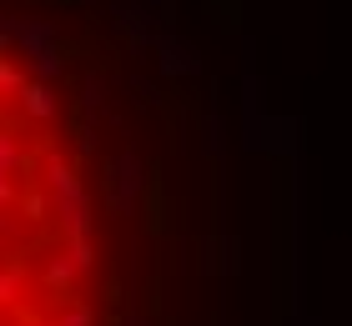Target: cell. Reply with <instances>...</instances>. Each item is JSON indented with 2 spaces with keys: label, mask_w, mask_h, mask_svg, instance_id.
<instances>
[{
  "label": "cell",
  "mask_w": 352,
  "mask_h": 326,
  "mask_svg": "<svg viewBox=\"0 0 352 326\" xmlns=\"http://www.w3.org/2000/svg\"><path fill=\"white\" fill-rule=\"evenodd\" d=\"M121 326H151V316H146V312H126V321H121Z\"/></svg>",
  "instance_id": "d6986e66"
},
{
  "label": "cell",
  "mask_w": 352,
  "mask_h": 326,
  "mask_svg": "<svg viewBox=\"0 0 352 326\" xmlns=\"http://www.w3.org/2000/svg\"><path fill=\"white\" fill-rule=\"evenodd\" d=\"M106 91H111V80L101 75V71H91L86 80H81V95H76V101H81V121H96L106 110Z\"/></svg>",
  "instance_id": "7c38bea8"
},
{
  "label": "cell",
  "mask_w": 352,
  "mask_h": 326,
  "mask_svg": "<svg viewBox=\"0 0 352 326\" xmlns=\"http://www.w3.org/2000/svg\"><path fill=\"white\" fill-rule=\"evenodd\" d=\"M21 291H25V261L15 251L6 261V271H0V306H6V312H21Z\"/></svg>",
  "instance_id": "8fae6325"
},
{
  "label": "cell",
  "mask_w": 352,
  "mask_h": 326,
  "mask_svg": "<svg viewBox=\"0 0 352 326\" xmlns=\"http://www.w3.org/2000/svg\"><path fill=\"white\" fill-rule=\"evenodd\" d=\"M201 151H206V161H221V151H227V121H221V110L201 116Z\"/></svg>",
  "instance_id": "5bb4252c"
},
{
  "label": "cell",
  "mask_w": 352,
  "mask_h": 326,
  "mask_svg": "<svg viewBox=\"0 0 352 326\" xmlns=\"http://www.w3.org/2000/svg\"><path fill=\"white\" fill-rule=\"evenodd\" d=\"M131 91H136V101L162 106V91H156V80H141V75H131Z\"/></svg>",
  "instance_id": "e0dca14e"
},
{
  "label": "cell",
  "mask_w": 352,
  "mask_h": 326,
  "mask_svg": "<svg viewBox=\"0 0 352 326\" xmlns=\"http://www.w3.org/2000/svg\"><path fill=\"white\" fill-rule=\"evenodd\" d=\"M21 176H36V161L25 156L21 130H15V126H0V181H21Z\"/></svg>",
  "instance_id": "52a82bcc"
},
{
  "label": "cell",
  "mask_w": 352,
  "mask_h": 326,
  "mask_svg": "<svg viewBox=\"0 0 352 326\" xmlns=\"http://www.w3.org/2000/svg\"><path fill=\"white\" fill-rule=\"evenodd\" d=\"M262 130H267V86L257 75V40L242 36V145L262 151Z\"/></svg>",
  "instance_id": "277c9868"
},
{
  "label": "cell",
  "mask_w": 352,
  "mask_h": 326,
  "mask_svg": "<svg viewBox=\"0 0 352 326\" xmlns=\"http://www.w3.org/2000/svg\"><path fill=\"white\" fill-rule=\"evenodd\" d=\"M21 221H25V226H45V221H56V201H51V191H45L41 181H25Z\"/></svg>",
  "instance_id": "30bf717a"
},
{
  "label": "cell",
  "mask_w": 352,
  "mask_h": 326,
  "mask_svg": "<svg viewBox=\"0 0 352 326\" xmlns=\"http://www.w3.org/2000/svg\"><path fill=\"white\" fill-rule=\"evenodd\" d=\"M36 181L51 191V201H56V236H60V241H91L96 206H91V191H86V181H81V171L60 156V145H41V156H36Z\"/></svg>",
  "instance_id": "7a4b0ae2"
},
{
  "label": "cell",
  "mask_w": 352,
  "mask_h": 326,
  "mask_svg": "<svg viewBox=\"0 0 352 326\" xmlns=\"http://www.w3.org/2000/svg\"><path fill=\"white\" fill-rule=\"evenodd\" d=\"M56 246H60V251H66V256L76 261V271H81V276L96 266V251H91V241H60V236H56Z\"/></svg>",
  "instance_id": "2e32d148"
},
{
  "label": "cell",
  "mask_w": 352,
  "mask_h": 326,
  "mask_svg": "<svg viewBox=\"0 0 352 326\" xmlns=\"http://www.w3.org/2000/svg\"><path fill=\"white\" fill-rule=\"evenodd\" d=\"M25 86H30V71L15 56H0V95H6V101H21Z\"/></svg>",
  "instance_id": "4fadbf2b"
},
{
  "label": "cell",
  "mask_w": 352,
  "mask_h": 326,
  "mask_svg": "<svg viewBox=\"0 0 352 326\" xmlns=\"http://www.w3.org/2000/svg\"><path fill=\"white\" fill-rule=\"evenodd\" d=\"M81 5H106L111 10V5H121V0H81Z\"/></svg>",
  "instance_id": "ffe728a7"
},
{
  "label": "cell",
  "mask_w": 352,
  "mask_h": 326,
  "mask_svg": "<svg viewBox=\"0 0 352 326\" xmlns=\"http://www.w3.org/2000/svg\"><path fill=\"white\" fill-rule=\"evenodd\" d=\"M15 106H21V121L25 126H51L60 116V95H56V86H45V80H30L25 95Z\"/></svg>",
  "instance_id": "8992f818"
},
{
  "label": "cell",
  "mask_w": 352,
  "mask_h": 326,
  "mask_svg": "<svg viewBox=\"0 0 352 326\" xmlns=\"http://www.w3.org/2000/svg\"><path fill=\"white\" fill-rule=\"evenodd\" d=\"M201 51H197V45H191L186 36H176V30H171V36L162 40V45H156V71H162L166 80H186V75H201Z\"/></svg>",
  "instance_id": "5b68a950"
},
{
  "label": "cell",
  "mask_w": 352,
  "mask_h": 326,
  "mask_svg": "<svg viewBox=\"0 0 352 326\" xmlns=\"http://www.w3.org/2000/svg\"><path fill=\"white\" fill-rule=\"evenodd\" d=\"M217 251H221V266H227V271L242 266V256H236V251H242V246H236V236H221V241H217Z\"/></svg>",
  "instance_id": "ac0fdd59"
},
{
  "label": "cell",
  "mask_w": 352,
  "mask_h": 326,
  "mask_svg": "<svg viewBox=\"0 0 352 326\" xmlns=\"http://www.w3.org/2000/svg\"><path fill=\"white\" fill-rule=\"evenodd\" d=\"M171 5H176V0H171Z\"/></svg>",
  "instance_id": "603a6c76"
},
{
  "label": "cell",
  "mask_w": 352,
  "mask_h": 326,
  "mask_svg": "<svg viewBox=\"0 0 352 326\" xmlns=\"http://www.w3.org/2000/svg\"><path fill=\"white\" fill-rule=\"evenodd\" d=\"M101 186H106V211H116V216L136 211L141 186H146V156H141L136 145H121L116 156H106V166H101Z\"/></svg>",
  "instance_id": "3957f363"
},
{
  "label": "cell",
  "mask_w": 352,
  "mask_h": 326,
  "mask_svg": "<svg viewBox=\"0 0 352 326\" xmlns=\"http://www.w3.org/2000/svg\"><path fill=\"white\" fill-rule=\"evenodd\" d=\"M51 326H96V312H91V306L86 301H56L51 306Z\"/></svg>",
  "instance_id": "9a60e30c"
},
{
  "label": "cell",
  "mask_w": 352,
  "mask_h": 326,
  "mask_svg": "<svg viewBox=\"0 0 352 326\" xmlns=\"http://www.w3.org/2000/svg\"><path fill=\"white\" fill-rule=\"evenodd\" d=\"M76 261L60 251V246H51V256H45V266H41V286L51 291L56 301H71V286H76Z\"/></svg>",
  "instance_id": "ba28073f"
},
{
  "label": "cell",
  "mask_w": 352,
  "mask_h": 326,
  "mask_svg": "<svg viewBox=\"0 0 352 326\" xmlns=\"http://www.w3.org/2000/svg\"><path fill=\"white\" fill-rule=\"evenodd\" d=\"M10 326H51V321H15V316H10Z\"/></svg>",
  "instance_id": "44dd1931"
},
{
  "label": "cell",
  "mask_w": 352,
  "mask_h": 326,
  "mask_svg": "<svg viewBox=\"0 0 352 326\" xmlns=\"http://www.w3.org/2000/svg\"><path fill=\"white\" fill-rule=\"evenodd\" d=\"M0 45H6V56H15L30 71V80L56 86V80L66 75V36H60V25L45 21V15L6 10L0 15Z\"/></svg>",
  "instance_id": "6da1fadb"
},
{
  "label": "cell",
  "mask_w": 352,
  "mask_h": 326,
  "mask_svg": "<svg viewBox=\"0 0 352 326\" xmlns=\"http://www.w3.org/2000/svg\"><path fill=\"white\" fill-rule=\"evenodd\" d=\"M297 130H302L297 116H267L262 151H272V156H297Z\"/></svg>",
  "instance_id": "9c48e42d"
},
{
  "label": "cell",
  "mask_w": 352,
  "mask_h": 326,
  "mask_svg": "<svg viewBox=\"0 0 352 326\" xmlns=\"http://www.w3.org/2000/svg\"><path fill=\"white\" fill-rule=\"evenodd\" d=\"M292 326H317V321L312 316H292Z\"/></svg>",
  "instance_id": "7402d4cb"
}]
</instances>
